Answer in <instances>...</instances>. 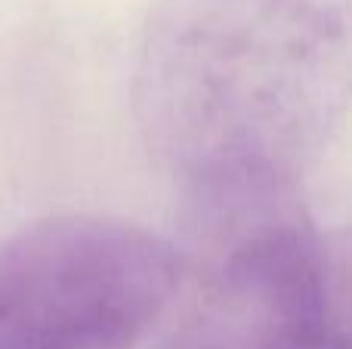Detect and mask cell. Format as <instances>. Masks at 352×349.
Instances as JSON below:
<instances>
[{
  "label": "cell",
  "mask_w": 352,
  "mask_h": 349,
  "mask_svg": "<svg viewBox=\"0 0 352 349\" xmlns=\"http://www.w3.org/2000/svg\"><path fill=\"white\" fill-rule=\"evenodd\" d=\"M130 102L179 198L297 192L352 115V0H152Z\"/></svg>",
  "instance_id": "1"
},
{
  "label": "cell",
  "mask_w": 352,
  "mask_h": 349,
  "mask_svg": "<svg viewBox=\"0 0 352 349\" xmlns=\"http://www.w3.org/2000/svg\"><path fill=\"white\" fill-rule=\"evenodd\" d=\"M179 201L186 275L164 349H328L324 235L300 189Z\"/></svg>",
  "instance_id": "2"
},
{
  "label": "cell",
  "mask_w": 352,
  "mask_h": 349,
  "mask_svg": "<svg viewBox=\"0 0 352 349\" xmlns=\"http://www.w3.org/2000/svg\"><path fill=\"white\" fill-rule=\"evenodd\" d=\"M179 245L102 214H56L0 241V349H133L173 309Z\"/></svg>",
  "instance_id": "3"
},
{
  "label": "cell",
  "mask_w": 352,
  "mask_h": 349,
  "mask_svg": "<svg viewBox=\"0 0 352 349\" xmlns=\"http://www.w3.org/2000/svg\"><path fill=\"white\" fill-rule=\"evenodd\" d=\"M322 306L328 349H352V229L324 238Z\"/></svg>",
  "instance_id": "4"
}]
</instances>
